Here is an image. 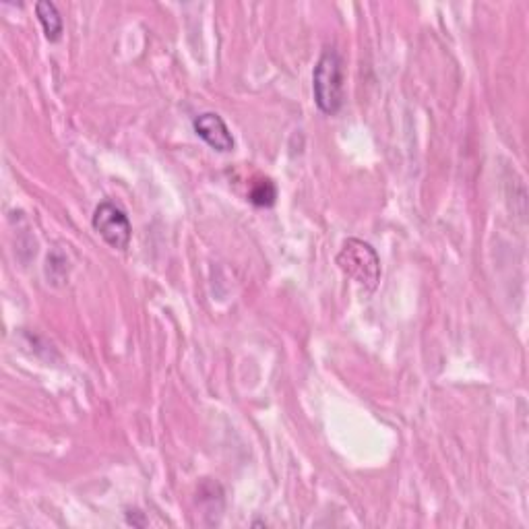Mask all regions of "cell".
Masks as SVG:
<instances>
[{
  "label": "cell",
  "instance_id": "cell-1",
  "mask_svg": "<svg viewBox=\"0 0 529 529\" xmlns=\"http://www.w3.org/2000/svg\"><path fill=\"white\" fill-rule=\"evenodd\" d=\"M344 60L335 48H325L317 60V67L313 71V93L317 108L327 114L335 116L341 106H344Z\"/></svg>",
  "mask_w": 529,
  "mask_h": 529
},
{
  "label": "cell",
  "instance_id": "cell-4",
  "mask_svg": "<svg viewBox=\"0 0 529 529\" xmlns=\"http://www.w3.org/2000/svg\"><path fill=\"white\" fill-rule=\"evenodd\" d=\"M195 133L215 151L220 153H230L234 149V137L228 129V124L224 118L215 112H205L199 114L193 122Z\"/></svg>",
  "mask_w": 529,
  "mask_h": 529
},
{
  "label": "cell",
  "instance_id": "cell-3",
  "mask_svg": "<svg viewBox=\"0 0 529 529\" xmlns=\"http://www.w3.org/2000/svg\"><path fill=\"white\" fill-rule=\"evenodd\" d=\"M93 230H96L104 242L116 251H127L129 244H131V236H133V228L127 213H124L120 207H116L110 201H104L96 207L93 211Z\"/></svg>",
  "mask_w": 529,
  "mask_h": 529
},
{
  "label": "cell",
  "instance_id": "cell-2",
  "mask_svg": "<svg viewBox=\"0 0 529 529\" xmlns=\"http://www.w3.org/2000/svg\"><path fill=\"white\" fill-rule=\"evenodd\" d=\"M337 265L366 292H375L381 282V259L370 244L350 238L337 255Z\"/></svg>",
  "mask_w": 529,
  "mask_h": 529
},
{
  "label": "cell",
  "instance_id": "cell-5",
  "mask_svg": "<svg viewBox=\"0 0 529 529\" xmlns=\"http://www.w3.org/2000/svg\"><path fill=\"white\" fill-rule=\"evenodd\" d=\"M36 15H38V21L44 29L46 40L58 42L62 36V17H60L56 5L50 3V0H40V3L36 5Z\"/></svg>",
  "mask_w": 529,
  "mask_h": 529
},
{
  "label": "cell",
  "instance_id": "cell-6",
  "mask_svg": "<svg viewBox=\"0 0 529 529\" xmlns=\"http://www.w3.org/2000/svg\"><path fill=\"white\" fill-rule=\"evenodd\" d=\"M277 199V189L271 180H259L251 191V203L257 207H271Z\"/></svg>",
  "mask_w": 529,
  "mask_h": 529
}]
</instances>
